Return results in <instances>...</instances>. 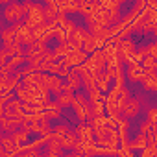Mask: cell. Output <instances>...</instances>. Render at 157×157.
<instances>
[{
  "instance_id": "44dd1931",
  "label": "cell",
  "mask_w": 157,
  "mask_h": 157,
  "mask_svg": "<svg viewBox=\"0 0 157 157\" xmlns=\"http://www.w3.org/2000/svg\"><path fill=\"white\" fill-rule=\"evenodd\" d=\"M8 65H11L13 68H19V67H22L24 63H26V57H24V54H17V56H11V57H8V61H6Z\"/></svg>"
},
{
  "instance_id": "277c9868",
  "label": "cell",
  "mask_w": 157,
  "mask_h": 157,
  "mask_svg": "<svg viewBox=\"0 0 157 157\" xmlns=\"http://www.w3.org/2000/svg\"><path fill=\"white\" fill-rule=\"evenodd\" d=\"M2 17L10 24H15V22L22 21L24 19V8H22V4L17 2V0H8V2L4 4V10H2Z\"/></svg>"
},
{
  "instance_id": "9c48e42d",
  "label": "cell",
  "mask_w": 157,
  "mask_h": 157,
  "mask_svg": "<svg viewBox=\"0 0 157 157\" xmlns=\"http://www.w3.org/2000/svg\"><path fill=\"white\" fill-rule=\"evenodd\" d=\"M4 115L10 117V118H22V115H24V111H22V102H21L17 96L10 98V100L4 104Z\"/></svg>"
},
{
  "instance_id": "6da1fadb",
  "label": "cell",
  "mask_w": 157,
  "mask_h": 157,
  "mask_svg": "<svg viewBox=\"0 0 157 157\" xmlns=\"http://www.w3.org/2000/svg\"><path fill=\"white\" fill-rule=\"evenodd\" d=\"M76 111V117L80 122H85L89 117H91V104L87 100V94L82 93V91H76L74 96H72V104H70Z\"/></svg>"
},
{
  "instance_id": "8fae6325",
  "label": "cell",
  "mask_w": 157,
  "mask_h": 157,
  "mask_svg": "<svg viewBox=\"0 0 157 157\" xmlns=\"http://www.w3.org/2000/svg\"><path fill=\"white\" fill-rule=\"evenodd\" d=\"M63 83L72 91V93H76V91H82V78H80V74H78L74 68H70V72L65 76V80H63Z\"/></svg>"
},
{
  "instance_id": "4316f807",
  "label": "cell",
  "mask_w": 157,
  "mask_h": 157,
  "mask_svg": "<svg viewBox=\"0 0 157 157\" xmlns=\"http://www.w3.org/2000/svg\"><path fill=\"white\" fill-rule=\"evenodd\" d=\"M153 126H157V124H151V122H148L146 118L139 124V133H148L150 131V128H153Z\"/></svg>"
},
{
  "instance_id": "cb8c5ba5",
  "label": "cell",
  "mask_w": 157,
  "mask_h": 157,
  "mask_svg": "<svg viewBox=\"0 0 157 157\" xmlns=\"http://www.w3.org/2000/svg\"><path fill=\"white\" fill-rule=\"evenodd\" d=\"M70 52V46L67 44V43H57L56 46H54V54L57 56V57H63V56H67Z\"/></svg>"
},
{
  "instance_id": "8992f818",
  "label": "cell",
  "mask_w": 157,
  "mask_h": 157,
  "mask_svg": "<svg viewBox=\"0 0 157 157\" xmlns=\"http://www.w3.org/2000/svg\"><path fill=\"white\" fill-rule=\"evenodd\" d=\"M11 26H13V30H15L17 41H19L22 46H26V44H30V43L33 41V32H32V28H30L24 21H19V22H15V24H11Z\"/></svg>"
},
{
  "instance_id": "5bb4252c",
  "label": "cell",
  "mask_w": 157,
  "mask_h": 157,
  "mask_svg": "<svg viewBox=\"0 0 157 157\" xmlns=\"http://www.w3.org/2000/svg\"><path fill=\"white\" fill-rule=\"evenodd\" d=\"M15 41H17V37H15L13 26H2L0 28V43H2V46H8Z\"/></svg>"
},
{
  "instance_id": "484cf974",
  "label": "cell",
  "mask_w": 157,
  "mask_h": 157,
  "mask_svg": "<svg viewBox=\"0 0 157 157\" xmlns=\"http://www.w3.org/2000/svg\"><path fill=\"white\" fill-rule=\"evenodd\" d=\"M140 65H142V68H144V70H146V68H155V67H157V61H155V57L146 56V57H142V59H140Z\"/></svg>"
},
{
  "instance_id": "7402d4cb",
  "label": "cell",
  "mask_w": 157,
  "mask_h": 157,
  "mask_svg": "<svg viewBox=\"0 0 157 157\" xmlns=\"http://www.w3.org/2000/svg\"><path fill=\"white\" fill-rule=\"evenodd\" d=\"M68 129H70V128H68L67 124H56V126H52V137L59 140V139L68 131Z\"/></svg>"
},
{
  "instance_id": "30bf717a",
  "label": "cell",
  "mask_w": 157,
  "mask_h": 157,
  "mask_svg": "<svg viewBox=\"0 0 157 157\" xmlns=\"http://www.w3.org/2000/svg\"><path fill=\"white\" fill-rule=\"evenodd\" d=\"M44 115L50 118V120H59L63 117V107L57 104V100L54 98H48L46 100V105H44Z\"/></svg>"
},
{
  "instance_id": "4fadbf2b",
  "label": "cell",
  "mask_w": 157,
  "mask_h": 157,
  "mask_svg": "<svg viewBox=\"0 0 157 157\" xmlns=\"http://www.w3.org/2000/svg\"><path fill=\"white\" fill-rule=\"evenodd\" d=\"M72 96H74V93H72V91H70V89H68V87L63 83L61 91L56 94V100H57V104H59V105L65 109V107H68V105L72 104Z\"/></svg>"
},
{
  "instance_id": "e0dca14e",
  "label": "cell",
  "mask_w": 157,
  "mask_h": 157,
  "mask_svg": "<svg viewBox=\"0 0 157 157\" xmlns=\"http://www.w3.org/2000/svg\"><path fill=\"white\" fill-rule=\"evenodd\" d=\"M76 140H78V137H76V133H74V129H68L61 139H59V144L65 148V150H72V146L76 144Z\"/></svg>"
},
{
  "instance_id": "52a82bcc",
  "label": "cell",
  "mask_w": 157,
  "mask_h": 157,
  "mask_svg": "<svg viewBox=\"0 0 157 157\" xmlns=\"http://www.w3.org/2000/svg\"><path fill=\"white\" fill-rule=\"evenodd\" d=\"M142 74H144V68H142L140 63H137L133 59L129 63H126V67H124V78L129 83H139L142 80Z\"/></svg>"
},
{
  "instance_id": "603a6c76",
  "label": "cell",
  "mask_w": 157,
  "mask_h": 157,
  "mask_svg": "<svg viewBox=\"0 0 157 157\" xmlns=\"http://www.w3.org/2000/svg\"><path fill=\"white\" fill-rule=\"evenodd\" d=\"M142 111L146 113V120H148V122H151V124H157V109H155L153 105H146Z\"/></svg>"
},
{
  "instance_id": "ffe728a7",
  "label": "cell",
  "mask_w": 157,
  "mask_h": 157,
  "mask_svg": "<svg viewBox=\"0 0 157 157\" xmlns=\"http://www.w3.org/2000/svg\"><path fill=\"white\" fill-rule=\"evenodd\" d=\"M28 137H30V131L21 129V128H17V129L11 133V139L15 140V144H24V142H28Z\"/></svg>"
},
{
  "instance_id": "ba28073f",
  "label": "cell",
  "mask_w": 157,
  "mask_h": 157,
  "mask_svg": "<svg viewBox=\"0 0 157 157\" xmlns=\"http://www.w3.org/2000/svg\"><path fill=\"white\" fill-rule=\"evenodd\" d=\"M74 133H76V137H78L80 142H83V144H94V133H93V128H91L89 122H80V124L76 126Z\"/></svg>"
},
{
  "instance_id": "9a60e30c",
  "label": "cell",
  "mask_w": 157,
  "mask_h": 157,
  "mask_svg": "<svg viewBox=\"0 0 157 157\" xmlns=\"http://www.w3.org/2000/svg\"><path fill=\"white\" fill-rule=\"evenodd\" d=\"M57 6L61 8V11L67 15V13H76L80 11V2L78 0H59Z\"/></svg>"
},
{
  "instance_id": "7c38bea8",
  "label": "cell",
  "mask_w": 157,
  "mask_h": 157,
  "mask_svg": "<svg viewBox=\"0 0 157 157\" xmlns=\"http://www.w3.org/2000/svg\"><path fill=\"white\" fill-rule=\"evenodd\" d=\"M65 13L61 11V8L57 4H46L44 6V21L46 22H52V24H57V21L63 17Z\"/></svg>"
},
{
  "instance_id": "2e32d148",
  "label": "cell",
  "mask_w": 157,
  "mask_h": 157,
  "mask_svg": "<svg viewBox=\"0 0 157 157\" xmlns=\"http://www.w3.org/2000/svg\"><path fill=\"white\" fill-rule=\"evenodd\" d=\"M96 48H100V44H98L96 37H94L93 33H87V35H85V39H83V43H82V50H83V52H87V54H91V52H94Z\"/></svg>"
},
{
  "instance_id": "5b68a950",
  "label": "cell",
  "mask_w": 157,
  "mask_h": 157,
  "mask_svg": "<svg viewBox=\"0 0 157 157\" xmlns=\"http://www.w3.org/2000/svg\"><path fill=\"white\" fill-rule=\"evenodd\" d=\"M22 21H24L30 28H35V26L46 22V21H44V4H41L39 0H37V2L33 4V8L26 11V15H24Z\"/></svg>"
},
{
  "instance_id": "f1b7e54d",
  "label": "cell",
  "mask_w": 157,
  "mask_h": 157,
  "mask_svg": "<svg viewBox=\"0 0 157 157\" xmlns=\"http://www.w3.org/2000/svg\"><path fill=\"white\" fill-rule=\"evenodd\" d=\"M4 94V91H2V85H0V96H2Z\"/></svg>"
},
{
  "instance_id": "83f0119b",
  "label": "cell",
  "mask_w": 157,
  "mask_h": 157,
  "mask_svg": "<svg viewBox=\"0 0 157 157\" xmlns=\"http://www.w3.org/2000/svg\"><path fill=\"white\" fill-rule=\"evenodd\" d=\"M6 61H8V54H6L4 46H0V67H2V65H4Z\"/></svg>"
},
{
  "instance_id": "d4e9b609",
  "label": "cell",
  "mask_w": 157,
  "mask_h": 157,
  "mask_svg": "<svg viewBox=\"0 0 157 157\" xmlns=\"http://www.w3.org/2000/svg\"><path fill=\"white\" fill-rule=\"evenodd\" d=\"M140 155H142V157H153V155H157V144L148 142V144L140 150Z\"/></svg>"
},
{
  "instance_id": "3957f363",
  "label": "cell",
  "mask_w": 157,
  "mask_h": 157,
  "mask_svg": "<svg viewBox=\"0 0 157 157\" xmlns=\"http://www.w3.org/2000/svg\"><path fill=\"white\" fill-rule=\"evenodd\" d=\"M142 113V96H129L128 100H126V104L122 105V109H120V117H124L126 120H135L139 115Z\"/></svg>"
},
{
  "instance_id": "7a4b0ae2",
  "label": "cell",
  "mask_w": 157,
  "mask_h": 157,
  "mask_svg": "<svg viewBox=\"0 0 157 157\" xmlns=\"http://www.w3.org/2000/svg\"><path fill=\"white\" fill-rule=\"evenodd\" d=\"M115 48H117V52H118L122 63L126 65V63H129V61L133 59L135 50H137V43L128 35V37H120V39L115 43Z\"/></svg>"
},
{
  "instance_id": "ac0fdd59",
  "label": "cell",
  "mask_w": 157,
  "mask_h": 157,
  "mask_svg": "<svg viewBox=\"0 0 157 157\" xmlns=\"http://www.w3.org/2000/svg\"><path fill=\"white\" fill-rule=\"evenodd\" d=\"M146 144H148V139H146V135H144V133H139V135H137V137H135L131 142H128V148H129L131 151H135V150H139V151H140V150H142Z\"/></svg>"
},
{
  "instance_id": "d6986e66",
  "label": "cell",
  "mask_w": 157,
  "mask_h": 157,
  "mask_svg": "<svg viewBox=\"0 0 157 157\" xmlns=\"http://www.w3.org/2000/svg\"><path fill=\"white\" fill-rule=\"evenodd\" d=\"M0 146L4 148V151H6V155H8V153H13V150H15L17 144H15V140L11 139V135H6V133H4L2 139H0Z\"/></svg>"
}]
</instances>
